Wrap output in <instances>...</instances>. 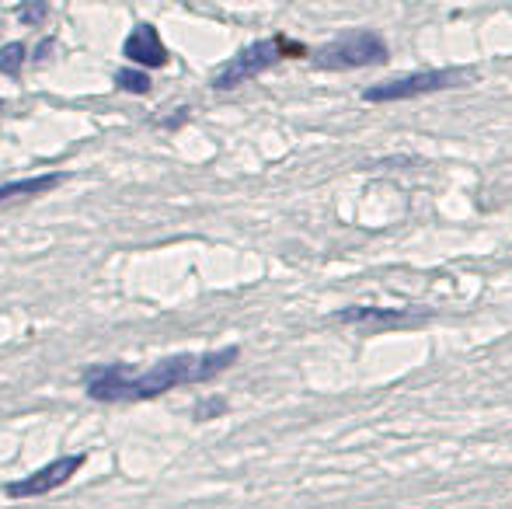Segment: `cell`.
Returning a JSON list of instances; mask_svg holds the SVG:
<instances>
[{
  "label": "cell",
  "mask_w": 512,
  "mask_h": 509,
  "mask_svg": "<svg viewBox=\"0 0 512 509\" xmlns=\"http://www.w3.org/2000/svg\"><path fill=\"white\" fill-rule=\"evenodd\" d=\"M237 346L216 349V353H182L157 360L154 367L133 370L126 363H112V367H95L88 374V398L95 401H150L161 394L175 391L182 384H206L220 377L227 367H234Z\"/></svg>",
  "instance_id": "obj_1"
},
{
  "label": "cell",
  "mask_w": 512,
  "mask_h": 509,
  "mask_svg": "<svg viewBox=\"0 0 512 509\" xmlns=\"http://www.w3.org/2000/svg\"><path fill=\"white\" fill-rule=\"evenodd\" d=\"M283 56H307V49L300 42H290L286 35H272V39H258L251 46H244L241 53L234 56L230 63H223L220 70L213 74V88L216 91H230L241 88V84L255 81L258 74L279 63Z\"/></svg>",
  "instance_id": "obj_2"
},
{
  "label": "cell",
  "mask_w": 512,
  "mask_h": 509,
  "mask_svg": "<svg viewBox=\"0 0 512 509\" xmlns=\"http://www.w3.org/2000/svg\"><path fill=\"white\" fill-rule=\"evenodd\" d=\"M387 42L380 39L370 28H356V32H345L338 39H331L328 46L317 49L310 60L317 70H363V67H380L387 63Z\"/></svg>",
  "instance_id": "obj_3"
},
{
  "label": "cell",
  "mask_w": 512,
  "mask_h": 509,
  "mask_svg": "<svg viewBox=\"0 0 512 509\" xmlns=\"http://www.w3.org/2000/svg\"><path fill=\"white\" fill-rule=\"evenodd\" d=\"M467 77L464 67H443V70H418V74H401L391 81H380L373 88L363 91V102L384 105V102H408V98L436 95L446 88H460V81Z\"/></svg>",
  "instance_id": "obj_4"
},
{
  "label": "cell",
  "mask_w": 512,
  "mask_h": 509,
  "mask_svg": "<svg viewBox=\"0 0 512 509\" xmlns=\"http://www.w3.org/2000/svg\"><path fill=\"white\" fill-rule=\"evenodd\" d=\"M84 461L88 457L84 454H63L56 457V461L42 464L39 471H32V475H25L21 482H11L7 485V496L11 499H35V496H49L53 489H60V485H67L70 478L77 475V471L84 468Z\"/></svg>",
  "instance_id": "obj_5"
},
{
  "label": "cell",
  "mask_w": 512,
  "mask_h": 509,
  "mask_svg": "<svg viewBox=\"0 0 512 509\" xmlns=\"http://www.w3.org/2000/svg\"><path fill=\"white\" fill-rule=\"evenodd\" d=\"M122 53L129 56V63H133V67H147V70L168 67V60H171L168 49H164V42H161V35H157V28L147 25V21H140V25L126 35V42H122Z\"/></svg>",
  "instance_id": "obj_6"
},
{
  "label": "cell",
  "mask_w": 512,
  "mask_h": 509,
  "mask_svg": "<svg viewBox=\"0 0 512 509\" xmlns=\"http://www.w3.org/2000/svg\"><path fill=\"white\" fill-rule=\"evenodd\" d=\"M411 318V311H394V307H349V311H338V321L345 325H398V321Z\"/></svg>",
  "instance_id": "obj_7"
},
{
  "label": "cell",
  "mask_w": 512,
  "mask_h": 509,
  "mask_svg": "<svg viewBox=\"0 0 512 509\" xmlns=\"http://www.w3.org/2000/svg\"><path fill=\"white\" fill-rule=\"evenodd\" d=\"M63 182V175H35V178H21V182H7L0 185V203L7 199H25V196H42V192H53Z\"/></svg>",
  "instance_id": "obj_8"
},
{
  "label": "cell",
  "mask_w": 512,
  "mask_h": 509,
  "mask_svg": "<svg viewBox=\"0 0 512 509\" xmlns=\"http://www.w3.org/2000/svg\"><path fill=\"white\" fill-rule=\"evenodd\" d=\"M25 56H28V49L21 46V42H7V46L0 49V74L18 77L21 67H25Z\"/></svg>",
  "instance_id": "obj_9"
},
{
  "label": "cell",
  "mask_w": 512,
  "mask_h": 509,
  "mask_svg": "<svg viewBox=\"0 0 512 509\" xmlns=\"http://www.w3.org/2000/svg\"><path fill=\"white\" fill-rule=\"evenodd\" d=\"M115 84H119L122 91H129V95H150V77L143 74V70L122 67L119 74H115Z\"/></svg>",
  "instance_id": "obj_10"
},
{
  "label": "cell",
  "mask_w": 512,
  "mask_h": 509,
  "mask_svg": "<svg viewBox=\"0 0 512 509\" xmlns=\"http://www.w3.org/2000/svg\"><path fill=\"white\" fill-rule=\"evenodd\" d=\"M49 14V7L46 4H21L18 7V18L21 21H28V25H39L42 18Z\"/></svg>",
  "instance_id": "obj_11"
},
{
  "label": "cell",
  "mask_w": 512,
  "mask_h": 509,
  "mask_svg": "<svg viewBox=\"0 0 512 509\" xmlns=\"http://www.w3.org/2000/svg\"><path fill=\"white\" fill-rule=\"evenodd\" d=\"M209 412H223V401H206V405L196 408V419H206Z\"/></svg>",
  "instance_id": "obj_12"
}]
</instances>
